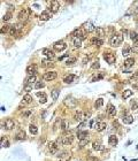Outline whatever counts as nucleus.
Wrapping results in <instances>:
<instances>
[{
	"label": "nucleus",
	"mask_w": 138,
	"mask_h": 161,
	"mask_svg": "<svg viewBox=\"0 0 138 161\" xmlns=\"http://www.w3.org/2000/svg\"><path fill=\"white\" fill-rule=\"evenodd\" d=\"M122 40H123V37L120 35V33H115L114 36H113L111 40H109V43H111V45L114 46V47H116V46L121 45V43H122Z\"/></svg>",
	"instance_id": "1"
},
{
	"label": "nucleus",
	"mask_w": 138,
	"mask_h": 161,
	"mask_svg": "<svg viewBox=\"0 0 138 161\" xmlns=\"http://www.w3.org/2000/svg\"><path fill=\"white\" fill-rule=\"evenodd\" d=\"M17 17L20 20L21 22H26L28 17H29V13H28V10L26 9H21L19 14H17Z\"/></svg>",
	"instance_id": "2"
},
{
	"label": "nucleus",
	"mask_w": 138,
	"mask_h": 161,
	"mask_svg": "<svg viewBox=\"0 0 138 161\" xmlns=\"http://www.w3.org/2000/svg\"><path fill=\"white\" fill-rule=\"evenodd\" d=\"M72 140H74V136L72 134H66V135L62 136V144L63 145H69L72 143Z\"/></svg>",
	"instance_id": "3"
},
{
	"label": "nucleus",
	"mask_w": 138,
	"mask_h": 161,
	"mask_svg": "<svg viewBox=\"0 0 138 161\" xmlns=\"http://www.w3.org/2000/svg\"><path fill=\"white\" fill-rule=\"evenodd\" d=\"M53 47H54V50L55 51H63L65 48L67 47V44L65 43V42H62V40H60V42H55L54 43V45H53Z\"/></svg>",
	"instance_id": "4"
},
{
	"label": "nucleus",
	"mask_w": 138,
	"mask_h": 161,
	"mask_svg": "<svg viewBox=\"0 0 138 161\" xmlns=\"http://www.w3.org/2000/svg\"><path fill=\"white\" fill-rule=\"evenodd\" d=\"M56 76H58L56 71H48V73L44 74V79L45 81H53L56 78Z\"/></svg>",
	"instance_id": "5"
},
{
	"label": "nucleus",
	"mask_w": 138,
	"mask_h": 161,
	"mask_svg": "<svg viewBox=\"0 0 138 161\" xmlns=\"http://www.w3.org/2000/svg\"><path fill=\"white\" fill-rule=\"evenodd\" d=\"M104 59L107 61V63H109V64L115 63V55L112 54V53H106L105 52V54H104Z\"/></svg>",
	"instance_id": "6"
},
{
	"label": "nucleus",
	"mask_w": 138,
	"mask_h": 161,
	"mask_svg": "<svg viewBox=\"0 0 138 161\" xmlns=\"http://www.w3.org/2000/svg\"><path fill=\"white\" fill-rule=\"evenodd\" d=\"M59 8H60V4L58 1H51L50 2V10L52 13H56L59 10Z\"/></svg>",
	"instance_id": "7"
},
{
	"label": "nucleus",
	"mask_w": 138,
	"mask_h": 161,
	"mask_svg": "<svg viewBox=\"0 0 138 161\" xmlns=\"http://www.w3.org/2000/svg\"><path fill=\"white\" fill-rule=\"evenodd\" d=\"M58 150H59V145L55 142H52L48 144V151H50L52 154H55V153L58 152Z\"/></svg>",
	"instance_id": "8"
},
{
	"label": "nucleus",
	"mask_w": 138,
	"mask_h": 161,
	"mask_svg": "<svg viewBox=\"0 0 138 161\" xmlns=\"http://www.w3.org/2000/svg\"><path fill=\"white\" fill-rule=\"evenodd\" d=\"M26 73H28L29 76H33V75L37 73V66H35V64L28 66V67H26Z\"/></svg>",
	"instance_id": "9"
},
{
	"label": "nucleus",
	"mask_w": 138,
	"mask_h": 161,
	"mask_svg": "<svg viewBox=\"0 0 138 161\" xmlns=\"http://www.w3.org/2000/svg\"><path fill=\"white\" fill-rule=\"evenodd\" d=\"M106 127H107V124H106V122H104V121H99V122H97V124H96V127H94V129L97 130V131H104L106 129Z\"/></svg>",
	"instance_id": "10"
},
{
	"label": "nucleus",
	"mask_w": 138,
	"mask_h": 161,
	"mask_svg": "<svg viewBox=\"0 0 138 161\" xmlns=\"http://www.w3.org/2000/svg\"><path fill=\"white\" fill-rule=\"evenodd\" d=\"M122 122L124 124H130V123L133 122V117L131 115H129V114H124L122 116Z\"/></svg>",
	"instance_id": "11"
},
{
	"label": "nucleus",
	"mask_w": 138,
	"mask_h": 161,
	"mask_svg": "<svg viewBox=\"0 0 138 161\" xmlns=\"http://www.w3.org/2000/svg\"><path fill=\"white\" fill-rule=\"evenodd\" d=\"M107 114L109 116H115V114H116V108H115V106H113L112 104H109L108 107H107Z\"/></svg>",
	"instance_id": "12"
},
{
	"label": "nucleus",
	"mask_w": 138,
	"mask_h": 161,
	"mask_svg": "<svg viewBox=\"0 0 138 161\" xmlns=\"http://www.w3.org/2000/svg\"><path fill=\"white\" fill-rule=\"evenodd\" d=\"M108 143H109V145H111V146H116V145H118V137H116V136H114V135H111L109 136V138H108Z\"/></svg>",
	"instance_id": "13"
},
{
	"label": "nucleus",
	"mask_w": 138,
	"mask_h": 161,
	"mask_svg": "<svg viewBox=\"0 0 138 161\" xmlns=\"http://www.w3.org/2000/svg\"><path fill=\"white\" fill-rule=\"evenodd\" d=\"M77 137H78L79 140L89 139V132H87V131H78V132H77Z\"/></svg>",
	"instance_id": "14"
},
{
	"label": "nucleus",
	"mask_w": 138,
	"mask_h": 161,
	"mask_svg": "<svg viewBox=\"0 0 138 161\" xmlns=\"http://www.w3.org/2000/svg\"><path fill=\"white\" fill-rule=\"evenodd\" d=\"M84 29L87 32H92L96 30V26H93V23H91V22H86L85 24H84Z\"/></svg>",
	"instance_id": "15"
},
{
	"label": "nucleus",
	"mask_w": 138,
	"mask_h": 161,
	"mask_svg": "<svg viewBox=\"0 0 138 161\" xmlns=\"http://www.w3.org/2000/svg\"><path fill=\"white\" fill-rule=\"evenodd\" d=\"M14 125H15V123L12 119H7L6 122H5V127H6L7 130H12L14 128Z\"/></svg>",
	"instance_id": "16"
},
{
	"label": "nucleus",
	"mask_w": 138,
	"mask_h": 161,
	"mask_svg": "<svg viewBox=\"0 0 138 161\" xmlns=\"http://www.w3.org/2000/svg\"><path fill=\"white\" fill-rule=\"evenodd\" d=\"M41 21H47V20L51 19V13L48 12V10H45V12H43V13L40 14V17H39Z\"/></svg>",
	"instance_id": "17"
},
{
	"label": "nucleus",
	"mask_w": 138,
	"mask_h": 161,
	"mask_svg": "<svg viewBox=\"0 0 138 161\" xmlns=\"http://www.w3.org/2000/svg\"><path fill=\"white\" fill-rule=\"evenodd\" d=\"M74 119H75L76 121H83V120H84V113L81 112V110H77V112L75 113Z\"/></svg>",
	"instance_id": "18"
},
{
	"label": "nucleus",
	"mask_w": 138,
	"mask_h": 161,
	"mask_svg": "<svg viewBox=\"0 0 138 161\" xmlns=\"http://www.w3.org/2000/svg\"><path fill=\"white\" fill-rule=\"evenodd\" d=\"M72 36H75L76 38H81V39L84 38V33L82 31V29H76L75 31L72 32Z\"/></svg>",
	"instance_id": "19"
},
{
	"label": "nucleus",
	"mask_w": 138,
	"mask_h": 161,
	"mask_svg": "<svg viewBox=\"0 0 138 161\" xmlns=\"http://www.w3.org/2000/svg\"><path fill=\"white\" fill-rule=\"evenodd\" d=\"M91 44L96 46H101L102 45V39L98 38V37H93V38H91Z\"/></svg>",
	"instance_id": "20"
},
{
	"label": "nucleus",
	"mask_w": 138,
	"mask_h": 161,
	"mask_svg": "<svg viewBox=\"0 0 138 161\" xmlns=\"http://www.w3.org/2000/svg\"><path fill=\"white\" fill-rule=\"evenodd\" d=\"M133 64H135V59H132V58L127 59L124 61V68H130Z\"/></svg>",
	"instance_id": "21"
},
{
	"label": "nucleus",
	"mask_w": 138,
	"mask_h": 161,
	"mask_svg": "<svg viewBox=\"0 0 138 161\" xmlns=\"http://www.w3.org/2000/svg\"><path fill=\"white\" fill-rule=\"evenodd\" d=\"M43 54H45L48 59H54V53L51 50H48V48H44L43 50Z\"/></svg>",
	"instance_id": "22"
},
{
	"label": "nucleus",
	"mask_w": 138,
	"mask_h": 161,
	"mask_svg": "<svg viewBox=\"0 0 138 161\" xmlns=\"http://www.w3.org/2000/svg\"><path fill=\"white\" fill-rule=\"evenodd\" d=\"M96 32H97V37H98V38H102V37L105 36V29H104V28H100V26L97 28V29H96Z\"/></svg>",
	"instance_id": "23"
},
{
	"label": "nucleus",
	"mask_w": 138,
	"mask_h": 161,
	"mask_svg": "<svg viewBox=\"0 0 138 161\" xmlns=\"http://www.w3.org/2000/svg\"><path fill=\"white\" fill-rule=\"evenodd\" d=\"M16 139H17V140H23V139H26V132H24L23 130H20V131L16 134Z\"/></svg>",
	"instance_id": "24"
},
{
	"label": "nucleus",
	"mask_w": 138,
	"mask_h": 161,
	"mask_svg": "<svg viewBox=\"0 0 138 161\" xmlns=\"http://www.w3.org/2000/svg\"><path fill=\"white\" fill-rule=\"evenodd\" d=\"M131 51H132V48L130 47V46H124V48L122 50V54H123V57H127V55H129L130 53H131Z\"/></svg>",
	"instance_id": "25"
},
{
	"label": "nucleus",
	"mask_w": 138,
	"mask_h": 161,
	"mask_svg": "<svg viewBox=\"0 0 138 161\" xmlns=\"http://www.w3.org/2000/svg\"><path fill=\"white\" fill-rule=\"evenodd\" d=\"M102 105H104V99H102V98H98V99L96 100V103H94V107H96V108H101Z\"/></svg>",
	"instance_id": "26"
},
{
	"label": "nucleus",
	"mask_w": 138,
	"mask_h": 161,
	"mask_svg": "<svg viewBox=\"0 0 138 161\" xmlns=\"http://www.w3.org/2000/svg\"><path fill=\"white\" fill-rule=\"evenodd\" d=\"M36 81H37V77H36V75H33V76H29V77H28V78L26 79V84L37 83Z\"/></svg>",
	"instance_id": "27"
},
{
	"label": "nucleus",
	"mask_w": 138,
	"mask_h": 161,
	"mask_svg": "<svg viewBox=\"0 0 138 161\" xmlns=\"http://www.w3.org/2000/svg\"><path fill=\"white\" fill-rule=\"evenodd\" d=\"M0 145H1V147H9V143H8V140L5 138V136H2V137H1Z\"/></svg>",
	"instance_id": "28"
},
{
	"label": "nucleus",
	"mask_w": 138,
	"mask_h": 161,
	"mask_svg": "<svg viewBox=\"0 0 138 161\" xmlns=\"http://www.w3.org/2000/svg\"><path fill=\"white\" fill-rule=\"evenodd\" d=\"M41 66H43V67H46V68H48V67H53L54 63H53L51 60H43V61H41Z\"/></svg>",
	"instance_id": "29"
},
{
	"label": "nucleus",
	"mask_w": 138,
	"mask_h": 161,
	"mask_svg": "<svg viewBox=\"0 0 138 161\" xmlns=\"http://www.w3.org/2000/svg\"><path fill=\"white\" fill-rule=\"evenodd\" d=\"M29 131H30V134H32V135H37V134H38V128H37L35 124H30Z\"/></svg>",
	"instance_id": "30"
},
{
	"label": "nucleus",
	"mask_w": 138,
	"mask_h": 161,
	"mask_svg": "<svg viewBox=\"0 0 138 161\" xmlns=\"http://www.w3.org/2000/svg\"><path fill=\"white\" fill-rule=\"evenodd\" d=\"M75 79V75H68V76H66L65 77V79H63V82L67 84H70L72 83V81Z\"/></svg>",
	"instance_id": "31"
},
{
	"label": "nucleus",
	"mask_w": 138,
	"mask_h": 161,
	"mask_svg": "<svg viewBox=\"0 0 138 161\" xmlns=\"http://www.w3.org/2000/svg\"><path fill=\"white\" fill-rule=\"evenodd\" d=\"M9 35L10 36H17L19 35V31H17V29H16V26H10V30H9Z\"/></svg>",
	"instance_id": "32"
},
{
	"label": "nucleus",
	"mask_w": 138,
	"mask_h": 161,
	"mask_svg": "<svg viewBox=\"0 0 138 161\" xmlns=\"http://www.w3.org/2000/svg\"><path fill=\"white\" fill-rule=\"evenodd\" d=\"M130 38L133 43H138V33L135 31H131L130 32Z\"/></svg>",
	"instance_id": "33"
},
{
	"label": "nucleus",
	"mask_w": 138,
	"mask_h": 161,
	"mask_svg": "<svg viewBox=\"0 0 138 161\" xmlns=\"http://www.w3.org/2000/svg\"><path fill=\"white\" fill-rule=\"evenodd\" d=\"M72 43H74V46H75V47H81V45H82V39L74 37V39H72Z\"/></svg>",
	"instance_id": "34"
},
{
	"label": "nucleus",
	"mask_w": 138,
	"mask_h": 161,
	"mask_svg": "<svg viewBox=\"0 0 138 161\" xmlns=\"http://www.w3.org/2000/svg\"><path fill=\"white\" fill-rule=\"evenodd\" d=\"M37 97H39V98H40V100H39L40 104H45L46 100H47L45 93H40V92H38V93H37Z\"/></svg>",
	"instance_id": "35"
},
{
	"label": "nucleus",
	"mask_w": 138,
	"mask_h": 161,
	"mask_svg": "<svg viewBox=\"0 0 138 161\" xmlns=\"http://www.w3.org/2000/svg\"><path fill=\"white\" fill-rule=\"evenodd\" d=\"M65 103H66L67 105H69L70 107H74V106L76 105V100H75V99H72V98H67Z\"/></svg>",
	"instance_id": "36"
},
{
	"label": "nucleus",
	"mask_w": 138,
	"mask_h": 161,
	"mask_svg": "<svg viewBox=\"0 0 138 161\" xmlns=\"http://www.w3.org/2000/svg\"><path fill=\"white\" fill-rule=\"evenodd\" d=\"M132 93H133V92H132L131 90H125L124 92L122 93V97H123V99H128L129 97L132 96Z\"/></svg>",
	"instance_id": "37"
},
{
	"label": "nucleus",
	"mask_w": 138,
	"mask_h": 161,
	"mask_svg": "<svg viewBox=\"0 0 138 161\" xmlns=\"http://www.w3.org/2000/svg\"><path fill=\"white\" fill-rule=\"evenodd\" d=\"M104 146L100 144V143H93V150H96V151H101V150H104Z\"/></svg>",
	"instance_id": "38"
},
{
	"label": "nucleus",
	"mask_w": 138,
	"mask_h": 161,
	"mask_svg": "<svg viewBox=\"0 0 138 161\" xmlns=\"http://www.w3.org/2000/svg\"><path fill=\"white\" fill-rule=\"evenodd\" d=\"M9 30H10V26L5 24V26H1V33H2V35H4V33H6V32H9Z\"/></svg>",
	"instance_id": "39"
},
{
	"label": "nucleus",
	"mask_w": 138,
	"mask_h": 161,
	"mask_svg": "<svg viewBox=\"0 0 138 161\" xmlns=\"http://www.w3.org/2000/svg\"><path fill=\"white\" fill-rule=\"evenodd\" d=\"M23 101L26 104H30L32 101V98H31V96H29V94H26V96L23 97Z\"/></svg>",
	"instance_id": "40"
},
{
	"label": "nucleus",
	"mask_w": 138,
	"mask_h": 161,
	"mask_svg": "<svg viewBox=\"0 0 138 161\" xmlns=\"http://www.w3.org/2000/svg\"><path fill=\"white\" fill-rule=\"evenodd\" d=\"M45 86V83L44 82H37V83L35 84V89L36 90H38V89H43Z\"/></svg>",
	"instance_id": "41"
},
{
	"label": "nucleus",
	"mask_w": 138,
	"mask_h": 161,
	"mask_svg": "<svg viewBox=\"0 0 138 161\" xmlns=\"http://www.w3.org/2000/svg\"><path fill=\"white\" fill-rule=\"evenodd\" d=\"M59 93H60V91L56 90V89L52 91V98H53V100H56V99H58V97H59Z\"/></svg>",
	"instance_id": "42"
},
{
	"label": "nucleus",
	"mask_w": 138,
	"mask_h": 161,
	"mask_svg": "<svg viewBox=\"0 0 138 161\" xmlns=\"http://www.w3.org/2000/svg\"><path fill=\"white\" fill-rule=\"evenodd\" d=\"M61 128H62V130H67L68 129V121L67 120H62L61 121Z\"/></svg>",
	"instance_id": "43"
},
{
	"label": "nucleus",
	"mask_w": 138,
	"mask_h": 161,
	"mask_svg": "<svg viewBox=\"0 0 138 161\" xmlns=\"http://www.w3.org/2000/svg\"><path fill=\"white\" fill-rule=\"evenodd\" d=\"M76 62V59L75 58H68V60L66 61V64L67 66H72V64H74Z\"/></svg>",
	"instance_id": "44"
},
{
	"label": "nucleus",
	"mask_w": 138,
	"mask_h": 161,
	"mask_svg": "<svg viewBox=\"0 0 138 161\" xmlns=\"http://www.w3.org/2000/svg\"><path fill=\"white\" fill-rule=\"evenodd\" d=\"M91 68L92 69H99V68H100V63H99V61H94V62L91 64Z\"/></svg>",
	"instance_id": "45"
},
{
	"label": "nucleus",
	"mask_w": 138,
	"mask_h": 161,
	"mask_svg": "<svg viewBox=\"0 0 138 161\" xmlns=\"http://www.w3.org/2000/svg\"><path fill=\"white\" fill-rule=\"evenodd\" d=\"M10 19H12V13H9V12L6 13L2 16V20H4V21H8V20H10Z\"/></svg>",
	"instance_id": "46"
},
{
	"label": "nucleus",
	"mask_w": 138,
	"mask_h": 161,
	"mask_svg": "<svg viewBox=\"0 0 138 161\" xmlns=\"http://www.w3.org/2000/svg\"><path fill=\"white\" fill-rule=\"evenodd\" d=\"M130 81H131V82H133V83H136V82H137V81H138V73H135V74L132 75L131 78H130Z\"/></svg>",
	"instance_id": "47"
},
{
	"label": "nucleus",
	"mask_w": 138,
	"mask_h": 161,
	"mask_svg": "<svg viewBox=\"0 0 138 161\" xmlns=\"http://www.w3.org/2000/svg\"><path fill=\"white\" fill-rule=\"evenodd\" d=\"M24 90H26V92H30V91L32 90V85H31V84H26V85H24Z\"/></svg>",
	"instance_id": "48"
},
{
	"label": "nucleus",
	"mask_w": 138,
	"mask_h": 161,
	"mask_svg": "<svg viewBox=\"0 0 138 161\" xmlns=\"http://www.w3.org/2000/svg\"><path fill=\"white\" fill-rule=\"evenodd\" d=\"M87 143H89V139H83V140H79L78 145L81 146V147H83V146H84V145H86Z\"/></svg>",
	"instance_id": "49"
},
{
	"label": "nucleus",
	"mask_w": 138,
	"mask_h": 161,
	"mask_svg": "<svg viewBox=\"0 0 138 161\" xmlns=\"http://www.w3.org/2000/svg\"><path fill=\"white\" fill-rule=\"evenodd\" d=\"M15 26H16V29H17L19 33H20V32L22 31V29H23V26H22L21 23H17V24H15Z\"/></svg>",
	"instance_id": "50"
},
{
	"label": "nucleus",
	"mask_w": 138,
	"mask_h": 161,
	"mask_svg": "<svg viewBox=\"0 0 138 161\" xmlns=\"http://www.w3.org/2000/svg\"><path fill=\"white\" fill-rule=\"evenodd\" d=\"M31 114H32V112H31V110H26V112L23 113V116H24V117H29Z\"/></svg>",
	"instance_id": "51"
},
{
	"label": "nucleus",
	"mask_w": 138,
	"mask_h": 161,
	"mask_svg": "<svg viewBox=\"0 0 138 161\" xmlns=\"http://www.w3.org/2000/svg\"><path fill=\"white\" fill-rule=\"evenodd\" d=\"M137 103L136 101H131V109L132 110H135V109H137Z\"/></svg>",
	"instance_id": "52"
},
{
	"label": "nucleus",
	"mask_w": 138,
	"mask_h": 161,
	"mask_svg": "<svg viewBox=\"0 0 138 161\" xmlns=\"http://www.w3.org/2000/svg\"><path fill=\"white\" fill-rule=\"evenodd\" d=\"M85 125H86V122H85V121H83V122H81V123L78 124V129L81 130V129H83V128H84Z\"/></svg>",
	"instance_id": "53"
},
{
	"label": "nucleus",
	"mask_w": 138,
	"mask_h": 161,
	"mask_svg": "<svg viewBox=\"0 0 138 161\" xmlns=\"http://www.w3.org/2000/svg\"><path fill=\"white\" fill-rule=\"evenodd\" d=\"M67 154H68V152H67V151H63V152L59 153V154H58V156H59V158H63V156H66Z\"/></svg>",
	"instance_id": "54"
},
{
	"label": "nucleus",
	"mask_w": 138,
	"mask_h": 161,
	"mask_svg": "<svg viewBox=\"0 0 138 161\" xmlns=\"http://www.w3.org/2000/svg\"><path fill=\"white\" fill-rule=\"evenodd\" d=\"M96 124H97V123H96V120H94V119H92L91 122H90V128H94V127H96Z\"/></svg>",
	"instance_id": "55"
},
{
	"label": "nucleus",
	"mask_w": 138,
	"mask_h": 161,
	"mask_svg": "<svg viewBox=\"0 0 138 161\" xmlns=\"http://www.w3.org/2000/svg\"><path fill=\"white\" fill-rule=\"evenodd\" d=\"M87 161H100V160L94 158V156H90V158H87Z\"/></svg>",
	"instance_id": "56"
},
{
	"label": "nucleus",
	"mask_w": 138,
	"mask_h": 161,
	"mask_svg": "<svg viewBox=\"0 0 138 161\" xmlns=\"http://www.w3.org/2000/svg\"><path fill=\"white\" fill-rule=\"evenodd\" d=\"M132 51H133V53H138V45L133 46V48H132Z\"/></svg>",
	"instance_id": "57"
},
{
	"label": "nucleus",
	"mask_w": 138,
	"mask_h": 161,
	"mask_svg": "<svg viewBox=\"0 0 138 161\" xmlns=\"http://www.w3.org/2000/svg\"><path fill=\"white\" fill-rule=\"evenodd\" d=\"M132 86H133V89L138 90V82H136V83H132Z\"/></svg>",
	"instance_id": "58"
},
{
	"label": "nucleus",
	"mask_w": 138,
	"mask_h": 161,
	"mask_svg": "<svg viewBox=\"0 0 138 161\" xmlns=\"http://www.w3.org/2000/svg\"><path fill=\"white\" fill-rule=\"evenodd\" d=\"M90 58H91V57H86V58L83 60V63H86V61H89V60H90Z\"/></svg>",
	"instance_id": "59"
},
{
	"label": "nucleus",
	"mask_w": 138,
	"mask_h": 161,
	"mask_svg": "<svg viewBox=\"0 0 138 161\" xmlns=\"http://www.w3.org/2000/svg\"><path fill=\"white\" fill-rule=\"evenodd\" d=\"M113 125H114V127H118V123L116 122V121H115V122L113 123Z\"/></svg>",
	"instance_id": "60"
},
{
	"label": "nucleus",
	"mask_w": 138,
	"mask_h": 161,
	"mask_svg": "<svg viewBox=\"0 0 138 161\" xmlns=\"http://www.w3.org/2000/svg\"><path fill=\"white\" fill-rule=\"evenodd\" d=\"M68 161H69V160H68Z\"/></svg>",
	"instance_id": "61"
}]
</instances>
